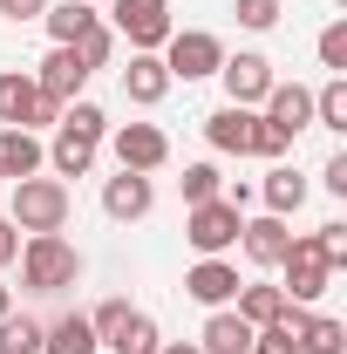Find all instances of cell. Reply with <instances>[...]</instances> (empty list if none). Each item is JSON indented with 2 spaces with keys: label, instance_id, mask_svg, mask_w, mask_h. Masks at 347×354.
I'll use <instances>...</instances> for the list:
<instances>
[{
  "label": "cell",
  "instance_id": "ba28073f",
  "mask_svg": "<svg viewBox=\"0 0 347 354\" xmlns=\"http://www.w3.org/2000/svg\"><path fill=\"white\" fill-rule=\"evenodd\" d=\"M102 143L116 150V164H123V171H143V177L171 164V136L157 130V123H123V130H109Z\"/></svg>",
  "mask_w": 347,
  "mask_h": 354
},
{
  "label": "cell",
  "instance_id": "ab89813d",
  "mask_svg": "<svg viewBox=\"0 0 347 354\" xmlns=\"http://www.w3.org/2000/svg\"><path fill=\"white\" fill-rule=\"evenodd\" d=\"M0 313H14V286H0Z\"/></svg>",
  "mask_w": 347,
  "mask_h": 354
},
{
  "label": "cell",
  "instance_id": "7c38bea8",
  "mask_svg": "<svg viewBox=\"0 0 347 354\" xmlns=\"http://www.w3.org/2000/svg\"><path fill=\"white\" fill-rule=\"evenodd\" d=\"M35 88L55 95V102H75V95L88 88V68L75 62V48H48V62L35 68Z\"/></svg>",
  "mask_w": 347,
  "mask_h": 354
},
{
  "label": "cell",
  "instance_id": "d4e9b609",
  "mask_svg": "<svg viewBox=\"0 0 347 354\" xmlns=\"http://www.w3.org/2000/svg\"><path fill=\"white\" fill-rule=\"evenodd\" d=\"M41 334L48 320L35 313H0V354H41Z\"/></svg>",
  "mask_w": 347,
  "mask_h": 354
},
{
  "label": "cell",
  "instance_id": "74e56055",
  "mask_svg": "<svg viewBox=\"0 0 347 354\" xmlns=\"http://www.w3.org/2000/svg\"><path fill=\"white\" fill-rule=\"evenodd\" d=\"M21 259V232H14V218H0V266Z\"/></svg>",
  "mask_w": 347,
  "mask_h": 354
},
{
  "label": "cell",
  "instance_id": "d6986e66",
  "mask_svg": "<svg viewBox=\"0 0 347 354\" xmlns=\"http://www.w3.org/2000/svg\"><path fill=\"white\" fill-rule=\"evenodd\" d=\"M41 354H102V341H95L88 313H62V320H48V334H41Z\"/></svg>",
  "mask_w": 347,
  "mask_h": 354
},
{
  "label": "cell",
  "instance_id": "44dd1931",
  "mask_svg": "<svg viewBox=\"0 0 347 354\" xmlns=\"http://www.w3.org/2000/svg\"><path fill=\"white\" fill-rule=\"evenodd\" d=\"M259 198H265V212H272V218H293V212L306 205V177L293 171V164H272L265 184H259Z\"/></svg>",
  "mask_w": 347,
  "mask_h": 354
},
{
  "label": "cell",
  "instance_id": "4316f807",
  "mask_svg": "<svg viewBox=\"0 0 347 354\" xmlns=\"http://www.w3.org/2000/svg\"><path fill=\"white\" fill-rule=\"evenodd\" d=\"M313 123L320 130H347V75H327L313 88Z\"/></svg>",
  "mask_w": 347,
  "mask_h": 354
},
{
  "label": "cell",
  "instance_id": "d590c367",
  "mask_svg": "<svg viewBox=\"0 0 347 354\" xmlns=\"http://www.w3.org/2000/svg\"><path fill=\"white\" fill-rule=\"evenodd\" d=\"M123 313H130V300H102V307L88 313V327H95V341H102V334H109V327H116Z\"/></svg>",
  "mask_w": 347,
  "mask_h": 354
},
{
  "label": "cell",
  "instance_id": "8d00e7d4",
  "mask_svg": "<svg viewBox=\"0 0 347 354\" xmlns=\"http://www.w3.org/2000/svg\"><path fill=\"white\" fill-rule=\"evenodd\" d=\"M320 184H327L334 198H347V150H341V157H327V171H320Z\"/></svg>",
  "mask_w": 347,
  "mask_h": 354
},
{
  "label": "cell",
  "instance_id": "4dcf8cb0",
  "mask_svg": "<svg viewBox=\"0 0 347 354\" xmlns=\"http://www.w3.org/2000/svg\"><path fill=\"white\" fill-rule=\"evenodd\" d=\"M286 150H293V136L279 130V123H265V116H252V150H245V157H265V164H279Z\"/></svg>",
  "mask_w": 347,
  "mask_h": 354
},
{
  "label": "cell",
  "instance_id": "836d02e7",
  "mask_svg": "<svg viewBox=\"0 0 347 354\" xmlns=\"http://www.w3.org/2000/svg\"><path fill=\"white\" fill-rule=\"evenodd\" d=\"M62 109H68V102H55V95H35V109H28V130H55V123H62Z\"/></svg>",
  "mask_w": 347,
  "mask_h": 354
},
{
  "label": "cell",
  "instance_id": "9a60e30c",
  "mask_svg": "<svg viewBox=\"0 0 347 354\" xmlns=\"http://www.w3.org/2000/svg\"><path fill=\"white\" fill-rule=\"evenodd\" d=\"M238 245H245V259H252V266H279V259H286V245H293V232H286V218L265 212V218H245V225H238Z\"/></svg>",
  "mask_w": 347,
  "mask_h": 354
},
{
  "label": "cell",
  "instance_id": "277c9868",
  "mask_svg": "<svg viewBox=\"0 0 347 354\" xmlns=\"http://www.w3.org/2000/svg\"><path fill=\"white\" fill-rule=\"evenodd\" d=\"M157 55H164L171 82H205V75H218V62H225V41H218L212 28H171V41L157 48Z\"/></svg>",
  "mask_w": 347,
  "mask_h": 354
},
{
  "label": "cell",
  "instance_id": "d6a6232c",
  "mask_svg": "<svg viewBox=\"0 0 347 354\" xmlns=\"http://www.w3.org/2000/svg\"><path fill=\"white\" fill-rule=\"evenodd\" d=\"M232 14H238V28H252V35H265V28H279V14H286V7H279V0H238Z\"/></svg>",
  "mask_w": 347,
  "mask_h": 354
},
{
  "label": "cell",
  "instance_id": "cb8c5ba5",
  "mask_svg": "<svg viewBox=\"0 0 347 354\" xmlns=\"http://www.w3.org/2000/svg\"><path fill=\"white\" fill-rule=\"evenodd\" d=\"M232 313H238V320H252V327H272V320L286 313V293H279V286H265V279H252V286H238Z\"/></svg>",
  "mask_w": 347,
  "mask_h": 354
},
{
  "label": "cell",
  "instance_id": "7a4b0ae2",
  "mask_svg": "<svg viewBox=\"0 0 347 354\" xmlns=\"http://www.w3.org/2000/svg\"><path fill=\"white\" fill-rule=\"evenodd\" d=\"M68 184L62 177H21L14 184V198H7V218H14V232H62L68 225Z\"/></svg>",
  "mask_w": 347,
  "mask_h": 354
},
{
  "label": "cell",
  "instance_id": "ffe728a7",
  "mask_svg": "<svg viewBox=\"0 0 347 354\" xmlns=\"http://www.w3.org/2000/svg\"><path fill=\"white\" fill-rule=\"evenodd\" d=\"M102 14L88 7V0H48V14H41V28L55 35V48H68V41H82L88 28H95Z\"/></svg>",
  "mask_w": 347,
  "mask_h": 354
},
{
  "label": "cell",
  "instance_id": "52a82bcc",
  "mask_svg": "<svg viewBox=\"0 0 347 354\" xmlns=\"http://www.w3.org/2000/svg\"><path fill=\"white\" fill-rule=\"evenodd\" d=\"M218 82H225V102H238V109H259L265 88L279 82V75H272V62H265L259 48H238V55H225V62H218Z\"/></svg>",
  "mask_w": 347,
  "mask_h": 354
},
{
  "label": "cell",
  "instance_id": "f1b7e54d",
  "mask_svg": "<svg viewBox=\"0 0 347 354\" xmlns=\"http://www.w3.org/2000/svg\"><path fill=\"white\" fill-rule=\"evenodd\" d=\"M55 130H75V136H88V143H102V136H109V116H102L95 102H82V95H75V102L62 109V123H55Z\"/></svg>",
  "mask_w": 347,
  "mask_h": 354
},
{
  "label": "cell",
  "instance_id": "60d3db41",
  "mask_svg": "<svg viewBox=\"0 0 347 354\" xmlns=\"http://www.w3.org/2000/svg\"><path fill=\"white\" fill-rule=\"evenodd\" d=\"M88 7H95V0H88Z\"/></svg>",
  "mask_w": 347,
  "mask_h": 354
},
{
  "label": "cell",
  "instance_id": "5bb4252c",
  "mask_svg": "<svg viewBox=\"0 0 347 354\" xmlns=\"http://www.w3.org/2000/svg\"><path fill=\"white\" fill-rule=\"evenodd\" d=\"M123 95H130L136 109H157V102L171 95V68H164V55H130V68H123Z\"/></svg>",
  "mask_w": 347,
  "mask_h": 354
},
{
  "label": "cell",
  "instance_id": "8992f818",
  "mask_svg": "<svg viewBox=\"0 0 347 354\" xmlns=\"http://www.w3.org/2000/svg\"><path fill=\"white\" fill-rule=\"evenodd\" d=\"M109 28L130 35V55H157L171 41V0H116Z\"/></svg>",
  "mask_w": 347,
  "mask_h": 354
},
{
  "label": "cell",
  "instance_id": "30bf717a",
  "mask_svg": "<svg viewBox=\"0 0 347 354\" xmlns=\"http://www.w3.org/2000/svg\"><path fill=\"white\" fill-rule=\"evenodd\" d=\"M150 205H157V184L143 171H123V177H109L102 184V212L116 225H136V218H150Z\"/></svg>",
  "mask_w": 347,
  "mask_h": 354
},
{
  "label": "cell",
  "instance_id": "2e32d148",
  "mask_svg": "<svg viewBox=\"0 0 347 354\" xmlns=\"http://www.w3.org/2000/svg\"><path fill=\"white\" fill-rule=\"evenodd\" d=\"M198 354H252V320H238L232 307H212L205 334H198Z\"/></svg>",
  "mask_w": 347,
  "mask_h": 354
},
{
  "label": "cell",
  "instance_id": "603a6c76",
  "mask_svg": "<svg viewBox=\"0 0 347 354\" xmlns=\"http://www.w3.org/2000/svg\"><path fill=\"white\" fill-rule=\"evenodd\" d=\"M95 150H102V143H88V136H75V130H55L48 164H55V177H88L95 171Z\"/></svg>",
  "mask_w": 347,
  "mask_h": 354
},
{
  "label": "cell",
  "instance_id": "5b68a950",
  "mask_svg": "<svg viewBox=\"0 0 347 354\" xmlns=\"http://www.w3.org/2000/svg\"><path fill=\"white\" fill-rule=\"evenodd\" d=\"M279 272H286V300L293 307H313L327 286H334V272H327V259H320V245H313V232H293V245H286V259H279Z\"/></svg>",
  "mask_w": 347,
  "mask_h": 354
},
{
  "label": "cell",
  "instance_id": "7402d4cb",
  "mask_svg": "<svg viewBox=\"0 0 347 354\" xmlns=\"http://www.w3.org/2000/svg\"><path fill=\"white\" fill-rule=\"evenodd\" d=\"M35 75L28 68H7L0 75V130H28V109H35Z\"/></svg>",
  "mask_w": 347,
  "mask_h": 354
},
{
  "label": "cell",
  "instance_id": "e575fe53",
  "mask_svg": "<svg viewBox=\"0 0 347 354\" xmlns=\"http://www.w3.org/2000/svg\"><path fill=\"white\" fill-rule=\"evenodd\" d=\"M48 14V0H0V21H14V28H21V21H41Z\"/></svg>",
  "mask_w": 347,
  "mask_h": 354
},
{
  "label": "cell",
  "instance_id": "f35d334b",
  "mask_svg": "<svg viewBox=\"0 0 347 354\" xmlns=\"http://www.w3.org/2000/svg\"><path fill=\"white\" fill-rule=\"evenodd\" d=\"M157 354H198V341H164Z\"/></svg>",
  "mask_w": 347,
  "mask_h": 354
},
{
  "label": "cell",
  "instance_id": "484cf974",
  "mask_svg": "<svg viewBox=\"0 0 347 354\" xmlns=\"http://www.w3.org/2000/svg\"><path fill=\"white\" fill-rule=\"evenodd\" d=\"M300 354H347V327L334 313H306L300 327Z\"/></svg>",
  "mask_w": 347,
  "mask_h": 354
},
{
  "label": "cell",
  "instance_id": "e0dca14e",
  "mask_svg": "<svg viewBox=\"0 0 347 354\" xmlns=\"http://www.w3.org/2000/svg\"><path fill=\"white\" fill-rule=\"evenodd\" d=\"M41 164H48V150H41L35 130H0V177H7V184L41 177Z\"/></svg>",
  "mask_w": 347,
  "mask_h": 354
},
{
  "label": "cell",
  "instance_id": "6da1fadb",
  "mask_svg": "<svg viewBox=\"0 0 347 354\" xmlns=\"http://www.w3.org/2000/svg\"><path fill=\"white\" fill-rule=\"evenodd\" d=\"M21 279H28V293H68L82 279V252L62 232H28L21 239Z\"/></svg>",
  "mask_w": 347,
  "mask_h": 354
},
{
  "label": "cell",
  "instance_id": "8fae6325",
  "mask_svg": "<svg viewBox=\"0 0 347 354\" xmlns=\"http://www.w3.org/2000/svg\"><path fill=\"white\" fill-rule=\"evenodd\" d=\"M259 116H265V123H279L286 136L313 130V88H300V82H272V88H265V102H259Z\"/></svg>",
  "mask_w": 347,
  "mask_h": 354
},
{
  "label": "cell",
  "instance_id": "3957f363",
  "mask_svg": "<svg viewBox=\"0 0 347 354\" xmlns=\"http://www.w3.org/2000/svg\"><path fill=\"white\" fill-rule=\"evenodd\" d=\"M238 225H245L238 205L205 198V205H191V212H184V239H191V252H198V259H225V252L238 245Z\"/></svg>",
  "mask_w": 347,
  "mask_h": 354
},
{
  "label": "cell",
  "instance_id": "9c48e42d",
  "mask_svg": "<svg viewBox=\"0 0 347 354\" xmlns=\"http://www.w3.org/2000/svg\"><path fill=\"white\" fill-rule=\"evenodd\" d=\"M238 286H245V279H238V266H232V259H198L191 272H184V293H191L198 307H232Z\"/></svg>",
  "mask_w": 347,
  "mask_h": 354
},
{
  "label": "cell",
  "instance_id": "f546056e",
  "mask_svg": "<svg viewBox=\"0 0 347 354\" xmlns=\"http://www.w3.org/2000/svg\"><path fill=\"white\" fill-rule=\"evenodd\" d=\"M177 191H184V205H205V198H218V191H225V177H218V164H184Z\"/></svg>",
  "mask_w": 347,
  "mask_h": 354
},
{
  "label": "cell",
  "instance_id": "ac0fdd59",
  "mask_svg": "<svg viewBox=\"0 0 347 354\" xmlns=\"http://www.w3.org/2000/svg\"><path fill=\"white\" fill-rule=\"evenodd\" d=\"M102 348H109V354H157V348H164V334H157V320H150V313L130 307L109 334H102Z\"/></svg>",
  "mask_w": 347,
  "mask_h": 354
},
{
  "label": "cell",
  "instance_id": "83f0119b",
  "mask_svg": "<svg viewBox=\"0 0 347 354\" xmlns=\"http://www.w3.org/2000/svg\"><path fill=\"white\" fill-rule=\"evenodd\" d=\"M68 48H75V62L95 75V68H109V55H116V28H109V21H95L82 41H68Z\"/></svg>",
  "mask_w": 347,
  "mask_h": 354
},
{
  "label": "cell",
  "instance_id": "4fadbf2b",
  "mask_svg": "<svg viewBox=\"0 0 347 354\" xmlns=\"http://www.w3.org/2000/svg\"><path fill=\"white\" fill-rule=\"evenodd\" d=\"M252 116H259V109H238V102L212 109V116H205V143L225 150V157H245V150H252Z\"/></svg>",
  "mask_w": 347,
  "mask_h": 354
},
{
  "label": "cell",
  "instance_id": "1f68e13d",
  "mask_svg": "<svg viewBox=\"0 0 347 354\" xmlns=\"http://www.w3.org/2000/svg\"><path fill=\"white\" fill-rule=\"evenodd\" d=\"M320 68L347 75V21H327V28H320Z\"/></svg>",
  "mask_w": 347,
  "mask_h": 354
}]
</instances>
